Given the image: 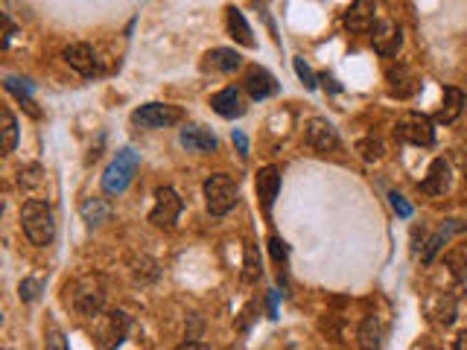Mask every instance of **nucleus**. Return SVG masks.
<instances>
[{
	"instance_id": "31",
	"label": "nucleus",
	"mask_w": 467,
	"mask_h": 350,
	"mask_svg": "<svg viewBox=\"0 0 467 350\" xmlns=\"http://www.w3.org/2000/svg\"><path fill=\"white\" fill-rule=\"evenodd\" d=\"M444 260H447V266L453 269L456 277H464L467 274V248H453Z\"/></svg>"
},
{
	"instance_id": "36",
	"label": "nucleus",
	"mask_w": 467,
	"mask_h": 350,
	"mask_svg": "<svg viewBox=\"0 0 467 350\" xmlns=\"http://www.w3.org/2000/svg\"><path fill=\"white\" fill-rule=\"evenodd\" d=\"M389 199H391V207L397 210V216H403V219H409L412 216V205L403 199L400 193H389Z\"/></svg>"
},
{
	"instance_id": "15",
	"label": "nucleus",
	"mask_w": 467,
	"mask_h": 350,
	"mask_svg": "<svg viewBox=\"0 0 467 350\" xmlns=\"http://www.w3.org/2000/svg\"><path fill=\"white\" fill-rule=\"evenodd\" d=\"M255 187H257V199H260L263 210L269 213L272 205H274V199H277V193H280V170L274 164L263 167L257 173V178H255Z\"/></svg>"
},
{
	"instance_id": "20",
	"label": "nucleus",
	"mask_w": 467,
	"mask_h": 350,
	"mask_svg": "<svg viewBox=\"0 0 467 350\" xmlns=\"http://www.w3.org/2000/svg\"><path fill=\"white\" fill-rule=\"evenodd\" d=\"M4 85H6V91L12 93V97H18V100H21V105H24L29 114H33L36 120L41 117V108L36 105V100H33V97H29V93H33V82L18 79V76H6V79H4Z\"/></svg>"
},
{
	"instance_id": "11",
	"label": "nucleus",
	"mask_w": 467,
	"mask_h": 350,
	"mask_svg": "<svg viewBox=\"0 0 467 350\" xmlns=\"http://www.w3.org/2000/svg\"><path fill=\"white\" fill-rule=\"evenodd\" d=\"M245 91H248V97L252 100H269V97H274V93L280 91V85H277V79L266 71V68H260V65H255V68H248L245 71Z\"/></svg>"
},
{
	"instance_id": "28",
	"label": "nucleus",
	"mask_w": 467,
	"mask_h": 350,
	"mask_svg": "<svg viewBox=\"0 0 467 350\" xmlns=\"http://www.w3.org/2000/svg\"><path fill=\"white\" fill-rule=\"evenodd\" d=\"M44 350H68L65 333H61V327L53 324V321L44 327Z\"/></svg>"
},
{
	"instance_id": "19",
	"label": "nucleus",
	"mask_w": 467,
	"mask_h": 350,
	"mask_svg": "<svg viewBox=\"0 0 467 350\" xmlns=\"http://www.w3.org/2000/svg\"><path fill=\"white\" fill-rule=\"evenodd\" d=\"M464 105H467V97H464V93H461L458 88L447 85V88H444V103H441L438 114H435V120H438V123H456V120L461 117Z\"/></svg>"
},
{
	"instance_id": "39",
	"label": "nucleus",
	"mask_w": 467,
	"mask_h": 350,
	"mask_svg": "<svg viewBox=\"0 0 467 350\" xmlns=\"http://www.w3.org/2000/svg\"><path fill=\"white\" fill-rule=\"evenodd\" d=\"M269 312H272V318H277V292L269 295Z\"/></svg>"
},
{
	"instance_id": "16",
	"label": "nucleus",
	"mask_w": 467,
	"mask_h": 350,
	"mask_svg": "<svg viewBox=\"0 0 467 350\" xmlns=\"http://www.w3.org/2000/svg\"><path fill=\"white\" fill-rule=\"evenodd\" d=\"M450 181H453L450 164L444 161V158H435V161L429 164L426 178H424V190H426L429 196H444L447 190H450Z\"/></svg>"
},
{
	"instance_id": "13",
	"label": "nucleus",
	"mask_w": 467,
	"mask_h": 350,
	"mask_svg": "<svg viewBox=\"0 0 467 350\" xmlns=\"http://www.w3.org/2000/svg\"><path fill=\"white\" fill-rule=\"evenodd\" d=\"M210 108H213L216 114H220V117H225V120L242 117V114H245V105H242V93H240L234 85H228V88L216 91L213 97H210Z\"/></svg>"
},
{
	"instance_id": "9",
	"label": "nucleus",
	"mask_w": 467,
	"mask_h": 350,
	"mask_svg": "<svg viewBox=\"0 0 467 350\" xmlns=\"http://www.w3.org/2000/svg\"><path fill=\"white\" fill-rule=\"evenodd\" d=\"M304 138L316 152H333L339 146V132L327 117H309L304 125Z\"/></svg>"
},
{
	"instance_id": "6",
	"label": "nucleus",
	"mask_w": 467,
	"mask_h": 350,
	"mask_svg": "<svg viewBox=\"0 0 467 350\" xmlns=\"http://www.w3.org/2000/svg\"><path fill=\"white\" fill-rule=\"evenodd\" d=\"M181 210H184V202H181V196L175 193V190L173 187H158V193H155V207L149 210V222L155 228L173 231Z\"/></svg>"
},
{
	"instance_id": "1",
	"label": "nucleus",
	"mask_w": 467,
	"mask_h": 350,
	"mask_svg": "<svg viewBox=\"0 0 467 350\" xmlns=\"http://www.w3.org/2000/svg\"><path fill=\"white\" fill-rule=\"evenodd\" d=\"M21 228H24V234L29 237V242H33V245L47 248L56 240V216H53V207L47 202H41V199L24 202V207H21Z\"/></svg>"
},
{
	"instance_id": "34",
	"label": "nucleus",
	"mask_w": 467,
	"mask_h": 350,
	"mask_svg": "<svg viewBox=\"0 0 467 350\" xmlns=\"http://www.w3.org/2000/svg\"><path fill=\"white\" fill-rule=\"evenodd\" d=\"M269 251H272V260H274L280 269H287V257H289L287 242H284V240H277V237H272V240H269Z\"/></svg>"
},
{
	"instance_id": "33",
	"label": "nucleus",
	"mask_w": 467,
	"mask_h": 350,
	"mask_svg": "<svg viewBox=\"0 0 467 350\" xmlns=\"http://www.w3.org/2000/svg\"><path fill=\"white\" fill-rule=\"evenodd\" d=\"M18 295H21V301H36V298L41 295V280H36V277H24L21 286H18Z\"/></svg>"
},
{
	"instance_id": "30",
	"label": "nucleus",
	"mask_w": 467,
	"mask_h": 350,
	"mask_svg": "<svg viewBox=\"0 0 467 350\" xmlns=\"http://www.w3.org/2000/svg\"><path fill=\"white\" fill-rule=\"evenodd\" d=\"M132 272L138 280H155L158 277V263L149 257H140V260H132Z\"/></svg>"
},
{
	"instance_id": "2",
	"label": "nucleus",
	"mask_w": 467,
	"mask_h": 350,
	"mask_svg": "<svg viewBox=\"0 0 467 350\" xmlns=\"http://www.w3.org/2000/svg\"><path fill=\"white\" fill-rule=\"evenodd\" d=\"M138 167H140V152H135L132 146L120 149L117 158H114V161L106 167V173H103V190H106L108 196L126 193V187L132 184Z\"/></svg>"
},
{
	"instance_id": "7",
	"label": "nucleus",
	"mask_w": 467,
	"mask_h": 350,
	"mask_svg": "<svg viewBox=\"0 0 467 350\" xmlns=\"http://www.w3.org/2000/svg\"><path fill=\"white\" fill-rule=\"evenodd\" d=\"M394 135L406 143H415V146H432L435 143V129H432V120L426 114H418V111H409L403 114L394 125Z\"/></svg>"
},
{
	"instance_id": "37",
	"label": "nucleus",
	"mask_w": 467,
	"mask_h": 350,
	"mask_svg": "<svg viewBox=\"0 0 467 350\" xmlns=\"http://www.w3.org/2000/svg\"><path fill=\"white\" fill-rule=\"evenodd\" d=\"M231 140H234L237 152H240L242 158H248V138H245L242 132H237V129H234V132H231Z\"/></svg>"
},
{
	"instance_id": "23",
	"label": "nucleus",
	"mask_w": 467,
	"mask_h": 350,
	"mask_svg": "<svg viewBox=\"0 0 467 350\" xmlns=\"http://www.w3.org/2000/svg\"><path fill=\"white\" fill-rule=\"evenodd\" d=\"M15 146H18V120L9 108H4L0 111V149H4V155H9Z\"/></svg>"
},
{
	"instance_id": "26",
	"label": "nucleus",
	"mask_w": 467,
	"mask_h": 350,
	"mask_svg": "<svg viewBox=\"0 0 467 350\" xmlns=\"http://www.w3.org/2000/svg\"><path fill=\"white\" fill-rule=\"evenodd\" d=\"M257 277H260V257H257V248L248 245L245 248V260H242V280L255 283Z\"/></svg>"
},
{
	"instance_id": "24",
	"label": "nucleus",
	"mask_w": 467,
	"mask_h": 350,
	"mask_svg": "<svg viewBox=\"0 0 467 350\" xmlns=\"http://www.w3.org/2000/svg\"><path fill=\"white\" fill-rule=\"evenodd\" d=\"M359 344H362V350H380V344H383V327L377 321V315H368L365 321L359 324Z\"/></svg>"
},
{
	"instance_id": "29",
	"label": "nucleus",
	"mask_w": 467,
	"mask_h": 350,
	"mask_svg": "<svg viewBox=\"0 0 467 350\" xmlns=\"http://www.w3.org/2000/svg\"><path fill=\"white\" fill-rule=\"evenodd\" d=\"M41 167L39 164H29V167H24L21 173H18V187L21 190H33V187H41Z\"/></svg>"
},
{
	"instance_id": "32",
	"label": "nucleus",
	"mask_w": 467,
	"mask_h": 350,
	"mask_svg": "<svg viewBox=\"0 0 467 350\" xmlns=\"http://www.w3.org/2000/svg\"><path fill=\"white\" fill-rule=\"evenodd\" d=\"M295 73H298V79L304 82L307 91H316V88H319V76L309 71V65H307L304 58H295Z\"/></svg>"
},
{
	"instance_id": "14",
	"label": "nucleus",
	"mask_w": 467,
	"mask_h": 350,
	"mask_svg": "<svg viewBox=\"0 0 467 350\" xmlns=\"http://www.w3.org/2000/svg\"><path fill=\"white\" fill-rule=\"evenodd\" d=\"M374 12H377V6H374L371 0H356V4L345 12V26L351 29V33H356V36H365V33H371V29L377 26Z\"/></svg>"
},
{
	"instance_id": "4",
	"label": "nucleus",
	"mask_w": 467,
	"mask_h": 350,
	"mask_svg": "<svg viewBox=\"0 0 467 350\" xmlns=\"http://www.w3.org/2000/svg\"><path fill=\"white\" fill-rule=\"evenodd\" d=\"M68 292H73V295H71V304H73V309H76L79 315H85V318L103 315L106 289H103L100 277H82V280H76L73 286H68Z\"/></svg>"
},
{
	"instance_id": "17",
	"label": "nucleus",
	"mask_w": 467,
	"mask_h": 350,
	"mask_svg": "<svg viewBox=\"0 0 467 350\" xmlns=\"http://www.w3.org/2000/svg\"><path fill=\"white\" fill-rule=\"evenodd\" d=\"M205 68L207 71H216V73H234L242 68V56L231 47H216L205 56Z\"/></svg>"
},
{
	"instance_id": "3",
	"label": "nucleus",
	"mask_w": 467,
	"mask_h": 350,
	"mask_svg": "<svg viewBox=\"0 0 467 350\" xmlns=\"http://www.w3.org/2000/svg\"><path fill=\"white\" fill-rule=\"evenodd\" d=\"M240 199V184L237 178L225 175V173H216L205 181V205L213 216H225L228 210H234Z\"/></svg>"
},
{
	"instance_id": "18",
	"label": "nucleus",
	"mask_w": 467,
	"mask_h": 350,
	"mask_svg": "<svg viewBox=\"0 0 467 350\" xmlns=\"http://www.w3.org/2000/svg\"><path fill=\"white\" fill-rule=\"evenodd\" d=\"M65 61L76 71V73H82V76H91L93 73V50H91V44H85V41H76V44H68L65 47Z\"/></svg>"
},
{
	"instance_id": "35",
	"label": "nucleus",
	"mask_w": 467,
	"mask_h": 350,
	"mask_svg": "<svg viewBox=\"0 0 467 350\" xmlns=\"http://www.w3.org/2000/svg\"><path fill=\"white\" fill-rule=\"evenodd\" d=\"M356 149L362 152L365 161H377V158H383V143L380 140H359Z\"/></svg>"
},
{
	"instance_id": "25",
	"label": "nucleus",
	"mask_w": 467,
	"mask_h": 350,
	"mask_svg": "<svg viewBox=\"0 0 467 350\" xmlns=\"http://www.w3.org/2000/svg\"><path fill=\"white\" fill-rule=\"evenodd\" d=\"M82 219L88 222L91 228L108 222V219H111V205H108V199H88V202L82 205Z\"/></svg>"
},
{
	"instance_id": "21",
	"label": "nucleus",
	"mask_w": 467,
	"mask_h": 350,
	"mask_svg": "<svg viewBox=\"0 0 467 350\" xmlns=\"http://www.w3.org/2000/svg\"><path fill=\"white\" fill-rule=\"evenodd\" d=\"M389 85L391 91L397 93V97H412L415 88H418V79L412 76V71L406 65H397V68H389Z\"/></svg>"
},
{
	"instance_id": "38",
	"label": "nucleus",
	"mask_w": 467,
	"mask_h": 350,
	"mask_svg": "<svg viewBox=\"0 0 467 350\" xmlns=\"http://www.w3.org/2000/svg\"><path fill=\"white\" fill-rule=\"evenodd\" d=\"M175 350H210V347L202 344V341H184V344H178Z\"/></svg>"
},
{
	"instance_id": "27",
	"label": "nucleus",
	"mask_w": 467,
	"mask_h": 350,
	"mask_svg": "<svg viewBox=\"0 0 467 350\" xmlns=\"http://www.w3.org/2000/svg\"><path fill=\"white\" fill-rule=\"evenodd\" d=\"M432 318H435L438 324H453V321H456V301L438 295V304L432 307Z\"/></svg>"
},
{
	"instance_id": "5",
	"label": "nucleus",
	"mask_w": 467,
	"mask_h": 350,
	"mask_svg": "<svg viewBox=\"0 0 467 350\" xmlns=\"http://www.w3.org/2000/svg\"><path fill=\"white\" fill-rule=\"evenodd\" d=\"M132 330V315L123 312V309H111L106 315H100L97 321V330H93V339L103 350H117L123 341H126Z\"/></svg>"
},
{
	"instance_id": "40",
	"label": "nucleus",
	"mask_w": 467,
	"mask_h": 350,
	"mask_svg": "<svg viewBox=\"0 0 467 350\" xmlns=\"http://www.w3.org/2000/svg\"><path fill=\"white\" fill-rule=\"evenodd\" d=\"M456 350H467V330L458 333V339H456Z\"/></svg>"
},
{
	"instance_id": "10",
	"label": "nucleus",
	"mask_w": 467,
	"mask_h": 350,
	"mask_svg": "<svg viewBox=\"0 0 467 350\" xmlns=\"http://www.w3.org/2000/svg\"><path fill=\"white\" fill-rule=\"evenodd\" d=\"M400 41H403V33H400V26H397L394 21H389V18L377 21V26L371 29V44H374V50H377L380 56H386V58L397 56V50H400Z\"/></svg>"
},
{
	"instance_id": "22",
	"label": "nucleus",
	"mask_w": 467,
	"mask_h": 350,
	"mask_svg": "<svg viewBox=\"0 0 467 350\" xmlns=\"http://www.w3.org/2000/svg\"><path fill=\"white\" fill-rule=\"evenodd\" d=\"M228 29H231V36H234L237 44H242V47H248V50L255 47L252 26L245 24V18H242V12H240L237 6H228Z\"/></svg>"
},
{
	"instance_id": "8",
	"label": "nucleus",
	"mask_w": 467,
	"mask_h": 350,
	"mask_svg": "<svg viewBox=\"0 0 467 350\" xmlns=\"http://www.w3.org/2000/svg\"><path fill=\"white\" fill-rule=\"evenodd\" d=\"M181 120V108L167 105V103H146L132 111V123L140 129H167Z\"/></svg>"
},
{
	"instance_id": "41",
	"label": "nucleus",
	"mask_w": 467,
	"mask_h": 350,
	"mask_svg": "<svg viewBox=\"0 0 467 350\" xmlns=\"http://www.w3.org/2000/svg\"><path fill=\"white\" fill-rule=\"evenodd\" d=\"M322 82H324V88H330V91H339V85H336V79H333V76H327V73H324V76H322Z\"/></svg>"
},
{
	"instance_id": "12",
	"label": "nucleus",
	"mask_w": 467,
	"mask_h": 350,
	"mask_svg": "<svg viewBox=\"0 0 467 350\" xmlns=\"http://www.w3.org/2000/svg\"><path fill=\"white\" fill-rule=\"evenodd\" d=\"M181 146L187 152H196V155H210L216 152V135L210 129H205V125H196V123H187L181 129Z\"/></svg>"
}]
</instances>
